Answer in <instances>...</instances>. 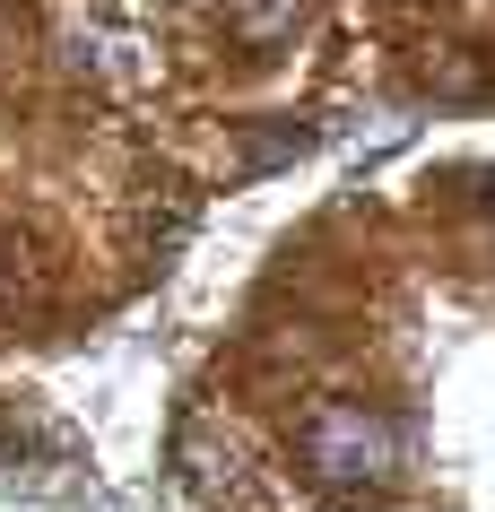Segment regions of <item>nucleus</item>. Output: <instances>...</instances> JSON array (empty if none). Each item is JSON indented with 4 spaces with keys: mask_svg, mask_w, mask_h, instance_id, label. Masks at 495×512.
Returning a JSON list of instances; mask_svg holds the SVG:
<instances>
[{
    "mask_svg": "<svg viewBox=\"0 0 495 512\" xmlns=\"http://www.w3.org/2000/svg\"><path fill=\"white\" fill-rule=\"evenodd\" d=\"M226 27L270 53V44H287V35L304 27V0H226Z\"/></svg>",
    "mask_w": 495,
    "mask_h": 512,
    "instance_id": "7ed1b4c3",
    "label": "nucleus"
},
{
    "mask_svg": "<svg viewBox=\"0 0 495 512\" xmlns=\"http://www.w3.org/2000/svg\"><path fill=\"white\" fill-rule=\"evenodd\" d=\"M183 486H192L209 512L244 504V460H235V443H218L209 426H183Z\"/></svg>",
    "mask_w": 495,
    "mask_h": 512,
    "instance_id": "f03ea898",
    "label": "nucleus"
},
{
    "mask_svg": "<svg viewBox=\"0 0 495 512\" xmlns=\"http://www.w3.org/2000/svg\"><path fill=\"white\" fill-rule=\"evenodd\" d=\"M487 200H495V183H487Z\"/></svg>",
    "mask_w": 495,
    "mask_h": 512,
    "instance_id": "20e7f679",
    "label": "nucleus"
},
{
    "mask_svg": "<svg viewBox=\"0 0 495 512\" xmlns=\"http://www.w3.org/2000/svg\"><path fill=\"white\" fill-rule=\"evenodd\" d=\"M400 460H409V434H400V417L374 400H313L296 426V469L322 495H339V504H374V495H391L400 486Z\"/></svg>",
    "mask_w": 495,
    "mask_h": 512,
    "instance_id": "f257e3e1",
    "label": "nucleus"
}]
</instances>
